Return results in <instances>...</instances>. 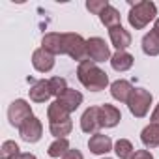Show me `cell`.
Masks as SVG:
<instances>
[{"instance_id":"6da1fadb","label":"cell","mask_w":159,"mask_h":159,"mask_svg":"<svg viewBox=\"0 0 159 159\" xmlns=\"http://www.w3.org/2000/svg\"><path fill=\"white\" fill-rule=\"evenodd\" d=\"M77 79L90 92H101L109 86V75L92 60H84V62L79 64Z\"/></svg>"},{"instance_id":"7a4b0ae2","label":"cell","mask_w":159,"mask_h":159,"mask_svg":"<svg viewBox=\"0 0 159 159\" xmlns=\"http://www.w3.org/2000/svg\"><path fill=\"white\" fill-rule=\"evenodd\" d=\"M155 19H157V6L152 2V0L135 2L131 6V10H129V15H127V21H129L131 28H135V30L146 28Z\"/></svg>"},{"instance_id":"3957f363","label":"cell","mask_w":159,"mask_h":159,"mask_svg":"<svg viewBox=\"0 0 159 159\" xmlns=\"http://www.w3.org/2000/svg\"><path fill=\"white\" fill-rule=\"evenodd\" d=\"M64 54H67L69 58L77 60L79 64L88 60V52H86V39L81 34L75 32H66L64 34Z\"/></svg>"},{"instance_id":"277c9868","label":"cell","mask_w":159,"mask_h":159,"mask_svg":"<svg viewBox=\"0 0 159 159\" xmlns=\"http://www.w3.org/2000/svg\"><path fill=\"white\" fill-rule=\"evenodd\" d=\"M153 103V96L144 90V88H135L129 101H127V107H129V112L135 116V118H144L148 112H150V107Z\"/></svg>"},{"instance_id":"5b68a950","label":"cell","mask_w":159,"mask_h":159,"mask_svg":"<svg viewBox=\"0 0 159 159\" xmlns=\"http://www.w3.org/2000/svg\"><path fill=\"white\" fill-rule=\"evenodd\" d=\"M30 116H34V114H32V107H30V103L26 99H15V101H11L10 109H8V120H10V124L13 127L19 129Z\"/></svg>"},{"instance_id":"8992f818","label":"cell","mask_w":159,"mask_h":159,"mask_svg":"<svg viewBox=\"0 0 159 159\" xmlns=\"http://www.w3.org/2000/svg\"><path fill=\"white\" fill-rule=\"evenodd\" d=\"M86 52H88V60H92V62H105V60H109L111 62V49H109V45H107V41L103 39V38H90V39H86Z\"/></svg>"},{"instance_id":"52a82bcc","label":"cell","mask_w":159,"mask_h":159,"mask_svg":"<svg viewBox=\"0 0 159 159\" xmlns=\"http://www.w3.org/2000/svg\"><path fill=\"white\" fill-rule=\"evenodd\" d=\"M19 135L25 142H38L43 137V124L38 116H30L21 127H19Z\"/></svg>"},{"instance_id":"ba28073f","label":"cell","mask_w":159,"mask_h":159,"mask_svg":"<svg viewBox=\"0 0 159 159\" xmlns=\"http://www.w3.org/2000/svg\"><path fill=\"white\" fill-rule=\"evenodd\" d=\"M120 120H122L120 109H116L114 105H109V103L99 105V127H105V129L116 127L120 124Z\"/></svg>"},{"instance_id":"9c48e42d","label":"cell","mask_w":159,"mask_h":159,"mask_svg":"<svg viewBox=\"0 0 159 159\" xmlns=\"http://www.w3.org/2000/svg\"><path fill=\"white\" fill-rule=\"evenodd\" d=\"M88 150L94 153V155H107L111 150H114V144L111 140L109 135H103V133H94L88 140Z\"/></svg>"},{"instance_id":"30bf717a","label":"cell","mask_w":159,"mask_h":159,"mask_svg":"<svg viewBox=\"0 0 159 159\" xmlns=\"http://www.w3.org/2000/svg\"><path fill=\"white\" fill-rule=\"evenodd\" d=\"M54 64H56L54 56H52L51 52H47L45 49H41V47L32 52V66H34L36 71H39V73H49V71L54 67Z\"/></svg>"},{"instance_id":"8fae6325","label":"cell","mask_w":159,"mask_h":159,"mask_svg":"<svg viewBox=\"0 0 159 159\" xmlns=\"http://www.w3.org/2000/svg\"><path fill=\"white\" fill-rule=\"evenodd\" d=\"M109 90H111L112 99L127 105V101H129V98H131V94H133L135 88H133V84L129 81H125V79H118V81L111 83V88Z\"/></svg>"},{"instance_id":"7c38bea8","label":"cell","mask_w":159,"mask_h":159,"mask_svg":"<svg viewBox=\"0 0 159 159\" xmlns=\"http://www.w3.org/2000/svg\"><path fill=\"white\" fill-rule=\"evenodd\" d=\"M83 99H84V98H83V94L79 92V90H73V88H67L60 98H56V101H58V103H60V105L69 112V114H71V112H75L79 107L83 105Z\"/></svg>"},{"instance_id":"4fadbf2b","label":"cell","mask_w":159,"mask_h":159,"mask_svg":"<svg viewBox=\"0 0 159 159\" xmlns=\"http://www.w3.org/2000/svg\"><path fill=\"white\" fill-rule=\"evenodd\" d=\"M109 38H111V43H112V47H114L116 51H125V49L131 45V41H133L131 34H129L122 25L111 28V30H109Z\"/></svg>"},{"instance_id":"5bb4252c","label":"cell","mask_w":159,"mask_h":159,"mask_svg":"<svg viewBox=\"0 0 159 159\" xmlns=\"http://www.w3.org/2000/svg\"><path fill=\"white\" fill-rule=\"evenodd\" d=\"M41 49H45V51L51 52L52 56L64 54V34H58V32H49V34H45L43 39H41Z\"/></svg>"},{"instance_id":"9a60e30c","label":"cell","mask_w":159,"mask_h":159,"mask_svg":"<svg viewBox=\"0 0 159 159\" xmlns=\"http://www.w3.org/2000/svg\"><path fill=\"white\" fill-rule=\"evenodd\" d=\"M81 129L84 133H96L99 129V107H88L81 116Z\"/></svg>"},{"instance_id":"2e32d148","label":"cell","mask_w":159,"mask_h":159,"mask_svg":"<svg viewBox=\"0 0 159 159\" xmlns=\"http://www.w3.org/2000/svg\"><path fill=\"white\" fill-rule=\"evenodd\" d=\"M133 64H135V58H133V54H129L127 51H116V52L111 56V66H112V69L118 71V73H124V71L131 69Z\"/></svg>"},{"instance_id":"e0dca14e","label":"cell","mask_w":159,"mask_h":159,"mask_svg":"<svg viewBox=\"0 0 159 159\" xmlns=\"http://www.w3.org/2000/svg\"><path fill=\"white\" fill-rule=\"evenodd\" d=\"M28 94H30V99H32L34 103H45V101H49V98L52 96V94H51L49 81H38V83H34V86L28 90Z\"/></svg>"},{"instance_id":"ac0fdd59","label":"cell","mask_w":159,"mask_h":159,"mask_svg":"<svg viewBox=\"0 0 159 159\" xmlns=\"http://www.w3.org/2000/svg\"><path fill=\"white\" fill-rule=\"evenodd\" d=\"M99 21L111 30V28H114V26H120L122 25V15H120V11L114 8V6H107L101 13H99Z\"/></svg>"},{"instance_id":"d6986e66","label":"cell","mask_w":159,"mask_h":159,"mask_svg":"<svg viewBox=\"0 0 159 159\" xmlns=\"http://www.w3.org/2000/svg\"><path fill=\"white\" fill-rule=\"evenodd\" d=\"M140 140L146 148H157L159 146V125L148 124L140 133Z\"/></svg>"},{"instance_id":"ffe728a7","label":"cell","mask_w":159,"mask_h":159,"mask_svg":"<svg viewBox=\"0 0 159 159\" xmlns=\"http://www.w3.org/2000/svg\"><path fill=\"white\" fill-rule=\"evenodd\" d=\"M142 52L146 56H159V34L150 30L142 38Z\"/></svg>"},{"instance_id":"44dd1931","label":"cell","mask_w":159,"mask_h":159,"mask_svg":"<svg viewBox=\"0 0 159 159\" xmlns=\"http://www.w3.org/2000/svg\"><path fill=\"white\" fill-rule=\"evenodd\" d=\"M47 118H49V124H56V122H64V120L71 118V114L54 99V101L47 107Z\"/></svg>"},{"instance_id":"7402d4cb","label":"cell","mask_w":159,"mask_h":159,"mask_svg":"<svg viewBox=\"0 0 159 159\" xmlns=\"http://www.w3.org/2000/svg\"><path fill=\"white\" fill-rule=\"evenodd\" d=\"M69 150H71V148H69V140H67V139H56L54 142H51L47 153H49V157H52V159H58V157L62 159Z\"/></svg>"},{"instance_id":"603a6c76","label":"cell","mask_w":159,"mask_h":159,"mask_svg":"<svg viewBox=\"0 0 159 159\" xmlns=\"http://www.w3.org/2000/svg\"><path fill=\"white\" fill-rule=\"evenodd\" d=\"M71 129H73V122H71V118H67V120H64V122L49 124V131H51V135L56 137V139H66V137L71 133Z\"/></svg>"},{"instance_id":"cb8c5ba5","label":"cell","mask_w":159,"mask_h":159,"mask_svg":"<svg viewBox=\"0 0 159 159\" xmlns=\"http://www.w3.org/2000/svg\"><path fill=\"white\" fill-rule=\"evenodd\" d=\"M21 155V148L15 140H4L0 146V159H17Z\"/></svg>"},{"instance_id":"d4e9b609","label":"cell","mask_w":159,"mask_h":159,"mask_svg":"<svg viewBox=\"0 0 159 159\" xmlns=\"http://www.w3.org/2000/svg\"><path fill=\"white\" fill-rule=\"evenodd\" d=\"M114 153L120 157V159H131V155L135 153V148L131 144V140L127 139H118L114 142Z\"/></svg>"},{"instance_id":"484cf974","label":"cell","mask_w":159,"mask_h":159,"mask_svg":"<svg viewBox=\"0 0 159 159\" xmlns=\"http://www.w3.org/2000/svg\"><path fill=\"white\" fill-rule=\"evenodd\" d=\"M49 86H51V94L54 98H60L67 90V81L64 77H51L49 79Z\"/></svg>"},{"instance_id":"4316f807","label":"cell","mask_w":159,"mask_h":159,"mask_svg":"<svg viewBox=\"0 0 159 159\" xmlns=\"http://www.w3.org/2000/svg\"><path fill=\"white\" fill-rule=\"evenodd\" d=\"M107 6H109L107 0H88V2H86V10L90 13H96V15H99Z\"/></svg>"},{"instance_id":"83f0119b","label":"cell","mask_w":159,"mask_h":159,"mask_svg":"<svg viewBox=\"0 0 159 159\" xmlns=\"http://www.w3.org/2000/svg\"><path fill=\"white\" fill-rule=\"evenodd\" d=\"M131 159H153V153L150 150H135Z\"/></svg>"},{"instance_id":"f1b7e54d","label":"cell","mask_w":159,"mask_h":159,"mask_svg":"<svg viewBox=\"0 0 159 159\" xmlns=\"http://www.w3.org/2000/svg\"><path fill=\"white\" fill-rule=\"evenodd\" d=\"M62 159H84V155H83L81 152H79L77 148H75V150H69V152H67Z\"/></svg>"},{"instance_id":"f546056e","label":"cell","mask_w":159,"mask_h":159,"mask_svg":"<svg viewBox=\"0 0 159 159\" xmlns=\"http://www.w3.org/2000/svg\"><path fill=\"white\" fill-rule=\"evenodd\" d=\"M150 124H157L159 125V103L155 105V109H153V112L150 116Z\"/></svg>"},{"instance_id":"4dcf8cb0","label":"cell","mask_w":159,"mask_h":159,"mask_svg":"<svg viewBox=\"0 0 159 159\" xmlns=\"http://www.w3.org/2000/svg\"><path fill=\"white\" fill-rule=\"evenodd\" d=\"M17 159H38V157H36L34 153H28V152H25V153H21Z\"/></svg>"},{"instance_id":"1f68e13d","label":"cell","mask_w":159,"mask_h":159,"mask_svg":"<svg viewBox=\"0 0 159 159\" xmlns=\"http://www.w3.org/2000/svg\"><path fill=\"white\" fill-rule=\"evenodd\" d=\"M152 30H153V32H157V34H159V17H157V19H155V21H153V28H152Z\"/></svg>"},{"instance_id":"d6a6232c","label":"cell","mask_w":159,"mask_h":159,"mask_svg":"<svg viewBox=\"0 0 159 159\" xmlns=\"http://www.w3.org/2000/svg\"><path fill=\"white\" fill-rule=\"evenodd\" d=\"M101 159H111V157H101Z\"/></svg>"}]
</instances>
